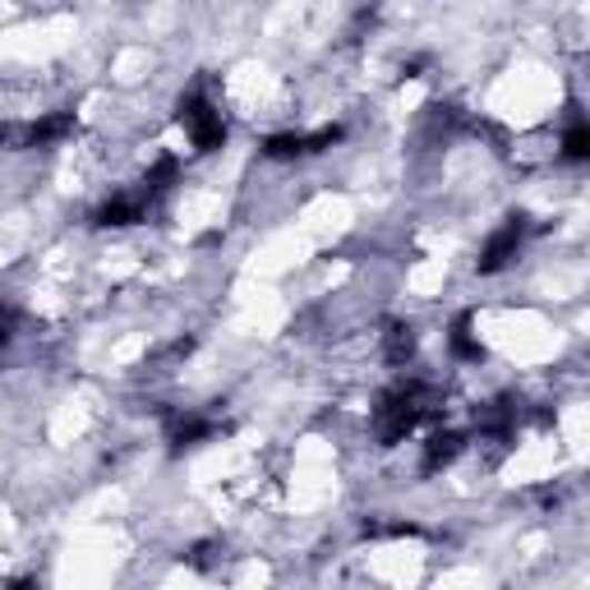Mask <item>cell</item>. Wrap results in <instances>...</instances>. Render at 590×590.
Here are the masks:
<instances>
[{
	"label": "cell",
	"instance_id": "cell-1",
	"mask_svg": "<svg viewBox=\"0 0 590 590\" xmlns=\"http://www.w3.org/2000/svg\"><path fill=\"white\" fill-rule=\"evenodd\" d=\"M176 126L184 130V139L194 143V152H222L227 148V116L199 88H190L176 102Z\"/></svg>",
	"mask_w": 590,
	"mask_h": 590
},
{
	"label": "cell",
	"instance_id": "cell-2",
	"mask_svg": "<svg viewBox=\"0 0 590 590\" xmlns=\"http://www.w3.org/2000/svg\"><path fill=\"white\" fill-rule=\"evenodd\" d=\"M521 244H526V217H508L503 227H493L480 244V254H476V272L480 277H493V272H503L517 263L521 254Z\"/></svg>",
	"mask_w": 590,
	"mask_h": 590
},
{
	"label": "cell",
	"instance_id": "cell-3",
	"mask_svg": "<svg viewBox=\"0 0 590 590\" xmlns=\"http://www.w3.org/2000/svg\"><path fill=\"white\" fill-rule=\"evenodd\" d=\"M148 208H152V199L143 190H116V194H107L98 208H92L88 222L98 231H126V227L148 222Z\"/></svg>",
	"mask_w": 590,
	"mask_h": 590
},
{
	"label": "cell",
	"instance_id": "cell-4",
	"mask_svg": "<svg viewBox=\"0 0 590 590\" xmlns=\"http://www.w3.org/2000/svg\"><path fill=\"white\" fill-rule=\"evenodd\" d=\"M443 347L452 360H466V364H480L484 360V347H480V332H476V314H457L448 323V337Z\"/></svg>",
	"mask_w": 590,
	"mask_h": 590
},
{
	"label": "cell",
	"instance_id": "cell-5",
	"mask_svg": "<svg viewBox=\"0 0 590 590\" xmlns=\"http://www.w3.org/2000/svg\"><path fill=\"white\" fill-rule=\"evenodd\" d=\"M217 433V424L208 420V416H199V411H176L171 420H167V439L176 443V448H199V443H208Z\"/></svg>",
	"mask_w": 590,
	"mask_h": 590
},
{
	"label": "cell",
	"instance_id": "cell-6",
	"mask_svg": "<svg viewBox=\"0 0 590 590\" xmlns=\"http://www.w3.org/2000/svg\"><path fill=\"white\" fill-rule=\"evenodd\" d=\"M558 158L563 162H590V116H577L572 126L558 134Z\"/></svg>",
	"mask_w": 590,
	"mask_h": 590
}]
</instances>
